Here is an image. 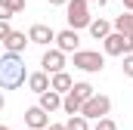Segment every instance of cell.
<instances>
[{
	"mask_svg": "<svg viewBox=\"0 0 133 130\" xmlns=\"http://www.w3.org/2000/svg\"><path fill=\"white\" fill-rule=\"evenodd\" d=\"M65 130H90V124H87V118H84V115H71V118H68V124H65Z\"/></svg>",
	"mask_w": 133,
	"mask_h": 130,
	"instance_id": "18",
	"label": "cell"
},
{
	"mask_svg": "<svg viewBox=\"0 0 133 130\" xmlns=\"http://www.w3.org/2000/svg\"><path fill=\"white\" fill-rule=\"evenodd\" d=\"M40 65H43V71L46 74H56V71H65V53L56 47V50H46L43 53V59H40Z\"/></svg>",
	"mask_w": 133,
	"mask_h": 130,
	"instance_id": "6",
	"label": "cell"
},
{
	"mask_svg": "<svg viewBox=\"0 0 133 130\" xmlns=\"http://www.w3.org/2000/svg\"><path fill=\"white\" fill-rule=\"evenodd\" d=\"M87 3H99V6H102V3H105V0H87Z\"/></svg>",
	"mask_w": 133,
	"mask_h": 130,
	"instance_id": "28",
	"label": "cell"
},
{
	"mask_svg": "<svg viewBox=\"0 0 133 130\" xmlns=\"http://www.w3.org/2000/svg\"><path fill=\"white\" fill-rule=\"evenodd\" d=\"M124 9H130V12H133V0H124Z\"/></svg>",
	"mask_w": 133,
	"mask_h": 130,
	"instance_id": "26",
	"label": "cell"
},
{
	"mask_svg": "<svg viewBox=\"0 0 133 130\" xmlns=\"http://www.w3.org/2000/svg\"><path fill=\"white\" fill-rule=\"evenodd\" d=\"M93 130H118V127H115V121L105 115V118H96V127H93Z\"/></svg>",
	"mask_w": 133,
	"mask_h": 130,
	"instance_id": "19",
	"label": "cell"
},
{
	"mask_svg": "<svg viewBox=\"0 0 133 130\" xmlns=\"http://www.w3.org/2000/svg\"><path fill=\"white\" fill-rule=\"evenodd\" d=\"M102 40H105V53H108V56H124V53H133V34L108 31Z\"/></svg>",
	"mask_w": 133,
	"mask_h": 130,
	"instance_id": "3",
	"label": "cell"
},
{
	"mask_svg": "<svg viewBox=\"0 0 133 130\" xmlns=\"http://www.w3.org/2000/svg\"><path fill=\"white\" fill-rule=\"evenodd\" d=\"M25 124H28L31 130H46V124H50V112H43L40 105H34V108L25 112Z\"/></svg>",
	"mask_w": 133,
	"mask_h": 130,
	"instance_id": "7",
	"label": "cell"
},
{
	"mask_svg": "<svg viewBox=\"0 0 133 130\" xmlns=\"http://www.w3.org/2000/svg\"><path fill=\"white\" fill-rule=\"evenodd\" d=\"M74 68H81V71H102L105 68V59H102L99 53H93V50H74Z\"/></svg>",
	"mask_w": 133,
	"mask_h": 130,
	"instance_id": "5",
	"label": "cell"
},
{
	"mask_svg": "<svg viewBox=\"0 0 133 130\" xmlns=\"http://www.w3.org/2000/svg\"><path fill=\"white\" fill-rule=\"evenodd\" d=\"M87 28H90V34H93V37H96V40H102V37H105V34L111 31V25H108V22H105V19H90V25H87Z\"/></svg>",
	"mask_w": 133,
	"mask_h": 130,
	"instance_id": "14",
	"label": "cell"
},
{
	"mask_svg": "<svg viewBox=\"0 0 133 130\" xmlns=\"http://www.w3.org/2000/svg\"><path fill=\"white\" fill-rule=\"evenodd\" d=\"M16 12H12V6L6 3V0H0V19H12Z\"/></svg>",
	"mask_w": 133,
	"mask_h": 130,
	"instance_id": "21",
	"label": "cell"
},
{
	"mask_svg": "<svg viewBox=\"0 0 133 130\" xmlns=\"http://www.w3.org/2000/svg\"><path fill=\"white\" fill-rule=\"evenodd\" d=\"M6 3L12 6V12H22V9H25V0H6Z\"/></svg>",
	"mask_w": 133,
	"mask_h": 130,
	"instance_id": "23",
	"label": "cell"
},
{
	"mask_svg": "<svg viewBox=\"0 0 133 130\" xmlns=\"http://www.w3.org/2000/svg\"><path fill=\"white\" fill-rule=\"evenodd\" d=\"M65 19L68 25L77 31V28H87L90 25V3L87 0H68L65 3Z\"/></svg>",
	"mask_w": 133,
	"mask_h": 130,
	"instance_id": "2",
	"label": "cell"
},
{
	"mask_svg": "<svg viewBox=\"0 0 133 130\" xmlns=\"http://www.w3.org/2000/svg\"><path fill=\"white\" fill-rule=\"evenodd\" d=\"M46 130H65V124H46Z\"/></svg>",
	"mask_w": 133,
	"mask_h": 130,
	"instance_id": "24",
	"label": "cell"
},
{
	"mask_svg": "<svg viewBox=\"0 0 133 130\" xmlns=\"http://www.w3.org/2000/svg\"><path fill=\"white\" fill-rule=\"evenodd\" d=\"M121 68H124L127 77H133V53H124V65H121Z\"/></svg>",
	"mask_w": 133,
	"mask_h": 130,
	"instance_id": "20",
	"label": "cell"
},
{
	"mask_svg": "<svg viewBox=\"0 0 133 130\" xmlns=\"http://www.w3.org/2000/svg\"><path fill=\"white\" fill-rule=\"evenodd\" d=\"M25 81H28V71L19 53L0 56V90H19Z\"/></svg>",
	"mask_w": 133,
	"mask_h": 130,
	"instance_id": "1",
	"label": "cell"
},
{
	"mask_svg": "<svg viewBox=\"0 0 133 130\" xmlns=\"http://www.w3.org/2000/svg\"><path fill=\"white\" fill-rule=\"evenodd\" d=\"M40 108H43V112H56V108H62V96H59L53 87L43 90V93H40Z\"/></svg>",
	"mask_w": 133,
	"mask_h": 130,
	"instance_id": "11",
	"label": "cell"
},
{
	"mask_svg": "<svg viewBox=\"0 0 133 130\" xmlns=\"http://www.w3.org/2000/svg\"><path fill=\"white\" fill-rule=\"evenodd\" d=\"M28 40H31V43H37V47H46V43H53V40H56V31H53L50 25H31Z\"/></svg>",
	"mask_w": 133,
	"mask_h": 130,
	"instance_id": "8",
	"label": "cell"
},
{
	"mask_svg": "<svg viewBox=\"0 0 133 130\" xmlns=\"http://www.w3.org/2000/svg\"><path fill=\"white\" fill-rule=\"evenodd\" d=\"M0 130H12V127H6V124H0Z\"/></svg>",
	"mask_w": 133,
	"mask_h": 130,
	"instance_id": "29",
	"label": "cell"
},
{
	"mask_svg": "<svg viewBox=\"0 0 133 130\" xmlns=\"http://www.w3.org/2000/svg\"><path fill=\"white\" fill-rule=\"evenodd\" d=\"M3 105H6V99H3V93H0V112H3Z\"/></svg>",
	"mask_w": 133,
	"mask_h": 130,
	"instance_id": "27",
	"label": "cell"
},
{
	"mask_svg": "<svg viewBox=\"0 0 133 130\" xmlns=\"http://www.w3.org/2000/svg\"><path fill=\"white\" fill-rule=\"evenodd\" d=\"M25 43H31V40L25 37V31H9V37L3 40L6 53H22V50H25Z\"/></svg>",
	"mask_w": 133,
	"mask_h": 130,
	"instance_id": "10",
	"label": "cell"
},
{
	"mask_svg": "<svg viewBox=\"0 0 133 130\" xmlns=\"http://www.w3.org/2000/svg\"><path fill=\"white\" fill-rule=\"evenodd\" d=\"M115 31H124V34H133V12H121L118 19H115Z\"/></svg>",
	"mask_w": 133,
	"mask_h": 130,
	"instance_id": "15",
	"label": "cell"
},
{
	"mask_svg": "<svg viewBox=\"0 0 133 130\" xmlns=\"http://www.w3.org/2000/svg\"><path fill=\"white\" fill-rule=\"evenodd\" d=\"M71 93H74V96L81 99V102H87V99L93 96V93H96V90H93V87H90V84H87V81H81V84H71Z\"/></svg>",
	"mask_w": 133,
	"mask_h": 130,
	"instance_id": "17",
	"label": "cell"
},
{
	"mask_svg": "<svg viewBox=\"0 0 133 130\" xmlns=\"http://www.w3.org/2000/svg\"><path fill=\"white\" fill-rule=\"evenodd\" d=\"M50 3H53V6H65L68 0H50Z\"/></svg>",
	"mask_w": 133,
	"mask_h": 130,
	"instance_id": "25",
	"label": "cell"
},
{
	"mask_svg": "<svg viewBox=\"0 0 133 130\" xmlns=\"http://www.w3.org/2000/svg\"><path fill=\"white\" fill-rule=\"evenodd\" d=\"M9 31H12V28H9V19H0V40H6Z\"/></svg>",
	"mask_w": 133,
	"mask_h": 130,
	"instance_id": "22",
	"label": "cell"
},
{
	"mask_svg": "<svg viewBox=\"0 0 133 130\" xmlns=\"http://www.w3.org/2000/svg\"><path fill=\"white\" fill-rule=\"evenodd\" d=\"M71 84H74V81H71V74H65V71H56V74L50 77V87H53L56 93H68Z\"/></svg>",
	"mask_w": 133,
	"mask_h": 130,
	"instance_id": "13",
	"label": "cell"
},
{
	"mask_svg": "<svg viewBox=\"0 0 133 130\" xmlns=\"http://www.w3.org/2000/svg\"><path fill=\"white\" fill-rule=\"evenodd\" d=\"M77 43H81V37H77L74 28H65V31L56 34V47H59L62 53H74V50H77Z\"/></svg>",
	"mask_w": 133,
	"mask_h": 130,
	"instance_id": "9",
	"label": "cell"
},
{
	"mask_svg": "<svg viewBox=\"0 0 133 130\" xmlns=\"http://www.w3.org/2000/svg\"><path fill=\"white\" fill-rule=\"evenodd\" d=\"M108 112H111V99L102 96V93H93V96L81 105V115H84L87 121H90V118H105Z\"/></svg>",
	"mask_w": 133,
	"mask_h": 130,
	"instance_id": "4",
	"label": "cell"
},
{
	"mask_svg": "<svg viewBox=\"0 0 133 130\" xmlns=\"http://www.w3.org/2000/svg\"><path fill=\"white\" fill-rule=\"evenodd\" d=\"M28 87H31L37 96H40L43 90H50V77H46V71H34V74H28Z\"/></svg>",
	"mask_w": 133,
	"mask_h": 130,
	"instance_id": "12",
	"label": "cell"
},
{
	"mask_svg": "<svg viewBox=\"0 0 133 130\" xmlns=\"http://www.w3.org/2000/svg\"><path fill=\"white\" fill-rule=\"evenodd\" d=\"M81 105H84V102H81V99H77L71 90H68V93H65V99H62V108H65L68 115H81Z\"/></svg>",
	"mask_w": 133,
	"mask_h": 130,
	"instance_id": "16",
	"label": "cell"
}]
</instances>
